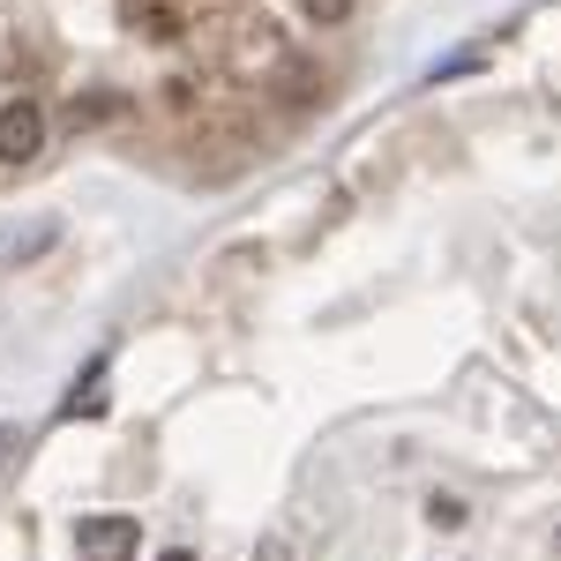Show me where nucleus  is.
<instances>
[{
	"instance_id": "nucleus-1",
	"label": "nucleus",
	"mask_w": 561,
	"mask_h": 561,
	"mask_svg": "<svg viewBox=\"0 0 561 561\" xmlns=\"http://www.w3.org/2000/svg\"><path fill=\"white\" fill-rule=\"evenodd\" d=\"M285 60H293V38H285V23H270V15H248V23L232 31V53H225V68L248 76V83H270Z\"/></svg>"
},
{
	"instance_id": "nucleus-2",
	"label": "nucleus",
	"mask_w": 561,
	"mask_h": 561,
	"mask_svg": "<svg viewBox=\"0 0 561 561\" xmlns=\"http://www.w3.org/2000/svg\"><path fill=\"white\" fill-rule=\"evenodd\" d=\"M45 135H53V121H45L38 98H0V173L38 165V158H45Z\"/></svg>"
},
{
	"instance_id": "nucleus-3",
	"label": "nucleus",
	"mask_w": 561,
	"mask_h": 561,
	"mask_svg": "<svg viewBox=\"0 0 561 561\" xmlns=\"http://www.w3.org/2000/svg\"><path fill=\"white\" fill-rule=\"evenodd\" d=\"M142 547V524L135 517H83L76 524V554L83 561H135Z\"/></svg>"
},
{
	"instance_id": "nucleus-4",
	"label": "nucleus",
	"mask_w": 561,
	"mask_h": 561,
	"mask_svg": "<svg viewBox=\"0 0 561 561\" xmlns=\"http://www.w3.org/2000/svg\"><path fill=\"white\" fill-rule=\"evenodd\" d=\"M45 248H60V217H38V225H23V232H8V240H0V270H23V262H38Z\"/></svg>"
},
{
	"instance_id": "nucleus-5",
	"label": "nucleus",
	"mask_w": 561,
	"mask_h": 561,
	"mask_svg": "<svg viewBox=\"0 0 561 561\" xmlns=\"http://www.w3.org/2000/svg\"><path fill=\"white\" fill-rule=\"evenodd\" d=\"M105 367H113V359L98 352L83 375H76V389L60 397V420H98V412H105Z\"/></svg>"
},
{
	"instance_id": "nucleus-6",
	"label": "nucleus",
	"mask_w": 561,
	"mask_h": 561,
	"mask_svg": "<svg viewBox=\"0 0 561 561\" xmlns=\"http://www.w3.org/2000/svg\"><path fill=\"white\" fill-rule=\"evenodd\" d=\"M270 83H285V90H277L285 105H314V98H330V76H322L314 60H285V68L270 76Z\"/></svg>"
},
{
	"instance_id": "nucleus-7",
	"label": "nucleus",
	"mask_w": 561,
	"mask_h": 561,
	"mask_svg": "<svg viewBox=\"0 0 561 561\" xmlns=\"http://www.w3.org/2000/svg\"><path fill=\"white\" fill-rule=\"evenodd\" d=\"M128 15H135V31H142L150 45H173L180 31H187V15H180L173 0H142V8H128Z\"/></svg>"
},
{
	"instance_id": "nucleus-8",
	"label": "nucleus",
	"mask_w": 561,
	"mask_h": 561,
	"mask_svg": "<svg viewBox=\"0 0 561 561\" xmlns=\"http://www.w3.org/2000/svg\"><path fill=\"white\" fill-rule=\"evenodd\" d=\"M158 105H165L173 121H195V113L210 105V90H203V76H165V83H158Z\"/></svg>"
},
{
	"instance_id": "nucleus-9",
	"label": "nucleus",
	"mask_w": 561,
	"mask_h": 561,
	"mask_svg": "<svg viewBox=\"0 0 561 561\" xmlns=\"http://www.w3.org/2000/svg\"><path fill=\"white\" fill-rule=\"evenodd\" d=\"M113 113H121V98H113V90H90V98L68 105V121H76V128H98V121H113Z\"/></svg>"
},
{
	"instance_id": "nucleus-10",
	"label": "nucleus",
	"mask_w": 561,
	"mask_h": 561,
	"mask_svg": "<svg viewBox=\"0 0 561 561\" xmlns=\"http://www.w3.org/2000/svg\"><path fill=\"white\" fill-rule=\"evenodd\" d=\"M352 8H359V0H300V15H307V23H322V31L352 23Z\"/></svg>"
},
{
	"instance_id": "nucleus-11",
	"label": "nucleus",
	"mask_w": 561,
	"mask_h": 561,
	"mask_svg": "<svg viewBox=\"0 0 561 561\" xmlns=\"http://www.w3.org/2000/svg\"><path fill=\"white\" fill-rule=\"evenodd\" d=\"M427 524H434V531H457V524H465V502H457V494H434V502H427Z\"/></svg>"
},
{
	"instance_id": "nucleus-12",
	"label": "nucleus",
	"mask_w": 561,
	"mask_h": 561,
	"mask_svg": "<svg viewBox=\"0 0 561 561\" xmlns=\"http://www.w3.org/2000/svg\"><path fill=\"white\" fill-rule=\"evenodd\" d=\"M15 457H23V434H15V427H8V420H0V472H8Z\"/></svg>"
},
{
	"instance_id": "nucleus-13",
	"label": "nucleus",
	"mask_w": 561,
	"mask_h": 561,
	"mask_svg": "<svg viewBox=\"0 0 561 561\" xmlns=\"http://www.w3.org/2000/svg\"><path fill=\"white\" fill-rule=\"evenodd\" d=\"M255 561H285V547H262V554Z\"/></svg>"
},
{
	"instance_id": "nucleus-14",
	"label": "nucleus",
	"mask_w": 561,
	"mask_h": 561,
	"mask_svg": "<svg viewBox=\"0 0 561 561\" xmlns=\"http://www.w3.org/2000/svg\"><path fill=\"white\" fill-rule=\"evenodd\" d=\"M158 561H195V554H187V547H173V554H158Z\"/></svg>"
},
{
	"instance_id": "nucleus-15",
	"label": "nucleus",
	"mask_w": 561,
	"mask_h": 561,
	"mask_svg": "<svg viewBox=\"0 0 561 561\" xmlns=\"http://www.w3.org/2000/svg\"><path fill=\"white\" fill-rule=\"evenodd\" d=\"M554 554H561V531H554Z\"/></svg>"
}]
</instances>
